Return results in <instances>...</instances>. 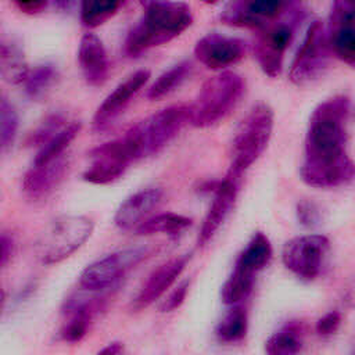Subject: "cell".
<instances>
[{
	"label": "cell",
	"mask_w": 355,
	"mask_h": 355,
	"mask_svg": "<svg viewBox=\"0 0 355 355\" xmlns=\"http://www.w3.org/2000/svg\"><path fill=\"white\" fill-rule=\"evenodd\" d=\"M351 100L337 94L319 103L312 111L304 143L300 175L316 189H333L354 179V162L348 154Z\"/></svg>",
	"instance_id": "1"
},
{
	"label": "cell",
	"mask_w": 355,
	"mask_h": 355,
	"mask_svg": "<svg viewBox=\"0 0 355 355\" xmlns=\"http://www.w3.org/2000/svg\"><path fill=\"white\" fill-rule=\"evenodd\" d=\"M143 6V17L125 40V53L129 57L171 42L193 22L190 7L182 1H146Z\"/></svg>",
	"instance_id": "2"
},
{
	"label": "cell",
	"mask_w": 355,
	"mask_h": 355,
	"mask_svg": "<svg viewBox=\"0 0 355 355\" xmlns=\"http://www.w3.org/2000/svg\"><path fill=\"white\" fill-rule=\"evenodd\" d=\"M245 90L241 75L223 71L208 78L193 104H190V123L194 128H209L223 121L239 105Z\"/></svg>",
	"instance_id": "3"
},
{
	"label": "cell",
	"mask_w": 355,
	"mask_h": 355,
	"mask_svg": "<svg viewBox=\"0 0 355 355\" xmlns=\"http://www.w3.org/2000/svg\"><path fill=\"white\" fill-rule=\"evenodd\" d=\"M273 123L275 114L268 104L259 103L248 111L234 130L227 175L243 178L244 172L266 150L272 137Z\"/></svg>",
	"instance_id": "4"
},
{
	"label": "cell",
	"mask_w": 355,
	"mask_h": 355,
	"mask_svg": "<svg viewBox=\"0 0 355 355\" xmlns=\"http://www.w3.org/2000/svg\"><path fill=\"white\" fill-rule=\"evenodd\" d=\"M191 108L178 104L162 108L132 126L125 135L132 141L137 159L157 154L190 123Z\"/></svg>",
	"instance_id": "5"
},
{
	"label": "cell",
	"mask_w": 355,
	"mask_h": 355,
	"mask_svg": "<svg viewBox=\"0 0 355 355\" xmlns=\"http://www.w3.org/2000/svg\"><path fill=\"white\" fill-rule=\"evenodd\" d=\"M93 220L85 215H61L53 219L36 241V255L54 265L78 251L93 233Z\"/></svg>",
	"instance_id": "6"
},
{
	"label": "cell",
	"mask_w": 355,
	"mask_h": 355,
	"mask_svg": "<svg viewBox=\"0 0 355 355\" xmlns=\"http://www.w3.org/2000/svg\"><path fill=\"white\" fill-rule=\"evenodd\" d=\"M330 47L326 28L322 21H313L306 29L305 37L294 55L288 78L297 86H304L318 79L329 64Z\"/></svg>",
	"instance_id": "7"
},
{
	"label": "cell",
	"mask_w": 355,
	"mask_h": 355,
	"mask_svg": "<svg viewBox=\"0 0 355 355\" xmlns=\"http://www.w3.org/2000/svg\"><path fill=\"white\" fill-rule=\"evenodd\" d=\"M151 254L148 247H135L108 254L87 265L80 276L79 286L87 291H104L115 286L125 273Z\"/></svg>",
	"instance_id": "8"
},
{
	"label": "cell",
	"mask_w": 355,
	"mask_h": 355,
	"mask_svg": "<svg viewBox=\"0 0 355 355\" xmlns=\"http://www.w3.org/2000/svg\"><path fill=\"white\" fill-rule=\"evenodd\" d=\"M90 166L83 172V180L93 184H108L123 176L129 165L136 161L132 141L123 135L90 150Z\"/></svg>",
	"instance_id": "9"
},
{
	"label": "cell",
	"mask_w": 355,
	"mask_h": 355,
	"mask_svg": "<svg viewBox=\"0 0 355 355\" xmlns=\"http://www.w3.org/2000/svg\"><path fill=\"white\" fill-rule=\"evenodd\" d=\"M298 18H302V11L290 21L270 22L259 29L254 43V57L265 75L277 78L282 73L284 53L294 37Z\"/></svg>",
	"instance_id": "10"
},
{
	"label": "cell",
	"mask_w": 355,
	"mask_h": 355,
	"mask_svg": "<svg viewBox=\"0 0 355 355\" xmlns=\"http://www.w3.org/2000/svg\"><path fill=\"white\" fill-rule=\"evenodd\" d=\"M330 241L323 234H304L288 240L282 250L283 265L304 280L315 279L323 266Z\"/></svg>",
	"instance_id": "11"
},
{
	"label": "cell",
	"mask_w": 355,
	"mask_h": 355,
	"mask_svg": "<svg viewBox=\"0 0 355 355\" xmlns=\"http://www.w3.org/2000/svg\"><path fill=\"white\" fill-rule=\"evenodd\" d=\"M291 3L280 0H237L225 6L220 12L222 22L251 29H262L282 18Z\"/></svg>",
	"instance_id": "12"
},
{
	"label": "cell",
	"mask_w": 355,
	"mask_h": 355,
	"mask_svg": "<svg viewBox=\"0 0 355 355\" xmlns=\"http://www.w3.org/2000/svg\"><path fill=\"white\" fill-rule=\"evenodd\" d=\"M326 28L330 51L349 67L355 65V12L354 4L347 0L331 4Z\"/></svg>",
	"instance_id": "13"
},
{
	"label": "cell",
	"mask_w": 355,
	"mask_h": 355,
	"mask_svg": "<svg viewBox=\"0 0 355 355\" xmlns=\"http://www.w3.org/2000/svg\"><path fill=\"white\" fill-rule=\"evenodd\" d=\"M85 291L71 295L62 306L64 322L60 337L65 343L80 341L86 336L93 318L103 309L104 298L97 295L96 291Z\"/></svg>",
	"instance_id": "14"
},
{
	"label": "cell",
	"mask_w": 355,
	"mask_h": 355,
	"mask_svg": "<svg viewBox=\"0 0 355 355\" xmlns=\"http://www.w3.org/2000/svg\"><path fill=\"white\" fill-rule=\"evenodd\" d=\"M247 50V43L234 36L208 33L194 46L196 58L209 69H222L239 62Z\"/></svg>",
	"instance_id": "15"
},
{
	"label": "cell",
	"mask_w": 355,
	"mask_h": 355,
	"mask_svg": "<svg viewBox=\"0 0 355 355\" xmlns=\"http://www.w3.org/2000/svg\"><path fill=\"white\" fill-rule=\"evenodd\" d=\"M151 73L148 69H139L116 85L96 110L93 116V129L96 132L107 129L123 112L137 92L148 82Z\"/></svg>",
	"instance_id": "16"
},
{
	"label": "cell",
	"mask_w": 355,
	"mask_h": 355,
	"mask_svg": "<svg viewBox=\"0 0 355 355\" xmlns=\"http://www.w3.org/2000/svg\"><path fill=\"white\" fill-rule=\"evenodd\" d=\"M240 180L241 179L230 176L227 173L223 179L218 180L216 187L212 193V201L209 204V208L200 229L197 240L200 247L208 244V241L215 236V233L219 230V227L223 225V222L232 212L239 196Z\"/></svg>",
	"instance_id": "17"
},
{
	"label": "cell",
	"mask_w": 355,
	"mask_h": 355,
	"mask_svg": "<svg viewBox=\"0 0 355 355\" xmlns=\"http://www.w3.org/2000/svg\"><path fill=\"white\" fill-rule=\"evenodd\" d=\"M69 161L61 155L47 164L32 165L22 179V189L28 198L37 201L49 197L67 175Z\"/></svg>",
	"instance_id": "18"
},
{
	"label": "cell",
	"mask_w": 355,
	"mask_h": 355,
	"mask_svg": "<svg viewBox=\"0 0 355 355\" xmlns=\"http://www.w3.org/2000/svg\"><path fill=\"white\" fill-rule=\"evenodd\" d=\"M189 259L190 255L184 254L172 258L159 265L157 269H154L146 280V283L143 284V287L140 288L137 297L135 298L133 306L136 309H143L155 302L159 297H162L165 291L176 282L180 273L184 270Z\"/></svg>",
	"instance_id": "19"
},
{
	"label": "cell",
	"mask_w": 355,
	"mask_h": 355,
	"mask_svg": "<svg viewBox=\"0 0 355 355\" xmlns=\"http://www.w3.org/2000/svg\"><path fill=\"white\" fill-rule=\"evenodd\" d=\"M78 62L87 85L98 87L108 78V58L101 39L94 33H85L78 49Z\"/></svg>",
	"instance_id": "20"
},
{
	"label": "cell",
	"mask_w": 355,
	"mask_h": 355,
	"mask_svg": "<svg viewBox=\"0 0 355 355\" xmlns=\"http://www.w3.org/2000/svg\"><path fill=\"white\" fill-rule=\"evenodd\" d=\"M162 190L158 187L143 189L129 196L116 209L114 222L121 230H133L141 225L159 205Z\"/></svg>",
	"instance_id": "21"
},
{
	"label": "cell",
	"mask_w": 355,
	"mask_h": 355,
	"mask_svg": "<svg viewBox=\"0 0 355 355\" xmlns=\"http://www.w3.org/2000/svg\"><path fill=\"white\" fill-rule=\"evenodd\" d=\"M272 254L273 250L269 239L262 232H257L239 254L234 269L255 277V275L269 263Z\"/></svg>",
	"instance_id": "22"
},
{
	"label": "cell",
	"mask_w": 355,
	"mask_h": 355,
	"mask_svg": "<svg viewBox=\"0 0 355 355\" xmlns=\"http://www.w3.org/2000/svg\"><path fill=\"white\" fill-rule=\"evenodd\" d=\"M29 71L24 50L11 39H0V78L10 85L24 83Z\"/></svg>",
	"instance_id": "23"
},
{
	"label": "cell",
	"mask_w": 355,
	"mask_h": 355,
	"mask_svg": "<svg viewBox=\"0 0 355 355\" xmlns=\"http://www.w3.org/2000/svg\"><path fill=\"white\" fill-rule=\"evenodd\" d=\"M191 62L190 61H180L175 65H172L169 69L164 71L154 83L147 89V98L148 100H159L172 92H175L178 87L183 85V82L190 76L191 73Z\"/></svg>",
	"instance_id": "24"
},
{
	"label": "cell",
	"mask_w": 355,
	"mask_h": 355,
	"mask_svg": "<svg viewBox=\"0 0 355 355\" xmlns=\"http://www.w3.org/2000/svg\"><path fill=\"white\" fill-rule=\"evenodd\" d=\"M79 130H80L79 122L73 121V122L67 123L57 135H54L47 143H44L39 148V151L36 153V155L33 158V165L47 164V162L64 155V151L78 136Z\"/></svg>",
	"instance_id": "25"
},
{
	"label": "cell",
	"mask_w": 355,
	"mask_h": 355,
	"mask_svg": "<svg viewBox=\"0 0 355 355\" xmlns=\"http://www.w3.org/2000/svg\"><path fill=\"white\" fill-rule=\"evenodd\" d=\"M248 330V316L243 306L233 305L223 315L216 326V337L222 343H237L243 340Z\"/></svg>",
	"instance_id": "26"
},
{
	"label": "cell",
	"mask_w": 355,
	"mask_h": 355,
	"mask_svg": "<svg viewBox=\"0 0 355 355\" xmlns=\"http://www.w3.org/2000/svg\"><path fill=\"white\" fill-rule=\"evenodd\" d=\"M57 79L58 69L55 65L51 62H42L29 68L22 85L31 98H40L54 86Z\"/></svg>",
	"instance_id": "27"
},
{
	"label": "cell",
	"mask_w": 355,
	"mask_h": 355,
	"mask_svg": "<svg viewBox=\"0 0 355 355\" xmlns=\"http://www.w3.org/2000/svg\"><path fill=\"white\" fill-rule=\"evenodd\" d=\"M190 225H191L190 218L175 214V212H165V214H158L155 216L146 219L135 230L139 236H148L155 233L178 234L179 232L187 229Z\"/></svg>",
	"instance_id": "28"
},
{
	"label": "cell",
	"mask_w": 355,
	"mask_h": 355,
	"mask_svg": "<svg viewBox=\"0 0 355 355\" xmlns=\"http://www.w3.org/2000/svg\"><path fill=\"white\" fill-rule=\"evenodd\" d=\"M122 1L85 0L80 3V21L86 28H97L116 14Z\"/></svg>",
	"instance_id": "29"
},
{
	"label": "cell",
	"mask_w": 355,
	"mask_h": 355,
	"mask_svg": "<svg viewBox=\"0 0 355 355\" xmlns=\"http://www.w3.org/2000/svg\"><path fill=\"white\" fill-rule=\"evenodd\" d=\"M255 277L233 269L230 276L225 280L220 288V300L225 305H239L252 291Z\"/></svg>",
	"instance_id": "30"
},
{
	"label": "cell",
	"mask_w": 355,
	"mask_h": 355,
	"mask_svg": "<svg viewBox=\"0 0 355 355\" xmlns=\"http://www.w3.org/2000/svg\"><path fill=\"white\" fill-rule=\"evenodd\" d=\"M302 347L298 330L286 326L273 333L265 343L266 355H297Z\"/></svg>",
	"instance_id": "31"
},
{
	"label": "cell",
	"mask_w": 355,
	"mask_h": 355,
	"mask_svg": "<svg viewBox=\"0 0 355 355\" xmlns=\"http://www.w3.org/2000/svg\"><path fill=\"white\" fill-rule=\"evenodd\" d=\"M18 112L7 97L0 96V153L7 150L17 136Z\"/></svg>",
	"instance_id": "32"
},
{
	"label": "cell",
	"mask_w": 355,
	"mask_h": 355,
	"mask_svg": "<svg viewBox=\"0 0 355 355\" xmlns=\"http://www.w3.org/2000/svg\"><path fill=\"white\" fill-rule=\"evenodd\" d=\"M67 125V118L61 112L50 114L44 118V121L31 133L28 144L35 147H42L47 143L54 135H57Z\"/></svg>",
	"instance_id": "33"
},
{
	"label": "cell",
	"mask_w": 355,
	"mask_h": 355,
	"mask_svg": "<svg viewBox=\"0 0 355 355\" xmlns=\"http://www.w3.org/2000/svg\"><path fill=\"white\" fill-rule=\"evenodd\" d=\"M189 286H190V282L189 280H184L182 282L164 301L162 304L159 305V311L161 312H172L175 309H178L186 300V295H187V291H189Z\"/></svg>",
	"instance_id": "34"
},
{
	"label": "cell",
	"mask_w": 355,
	"mask_h": 355,
	"mask_svg": "<svg viewBox=\"0 0 355 355\" xmlns=\"http://www.w3.org/2000/svg\"><path fill=\"white\" fill-rule=\"evenodd\" d=\"M340 324H341V315L337 311H330L318 319L315 329L319 336L329 337L338 330Z\"/></svg>",
	"instance_id": "35"
},
{
	"label": "cell",
	"mask_w": 355,
	"mask_h": 355,
	"mask_svg": "<svg viewBox=\"0 0 355 355\" xmlns=\"http://www.w3.org/2000/svg\"><path fill=\"white\" fill-rule=\"evenodd\" d=\"M297 218L301 225L306 227H313L320 220V212L315 204L309 201H300L297 204Z\"/></svg>",
	"instance_id": "36"
},
{
	"label": "cell",
	"mask_w": 355,
	"mask_h": 355,
	"mask_svg": "<svg viewBox=\"0 0 355 355\" xmlns=\"http://www.w3.org/2000/svg\"><path fill=\"white\" fill-rule=\"evenodd\" d=\"M49 1L44 0H29V1H17L15 6L26 12V14H39L42 11H44L49 7Z\"/></svg>",
	"instance_id": "37"
},
{
	"label": "cell",
	"mask_w": 355,
	"mask_h": 355,
	"mask_svg": "<svg viewBox=\"0 0 355 355\" xmlns=\"http://www.w3.org/2000/svg\"><path fill=\"white\" fill-rule=\"evenodd\" d=\"M14 251V241L11 237L0 236V268H3L11 258Z\"/></svg>",
	"instance_id": "38"
},
{
	"label": "cell",
	"mask_w": 355,
	"mask_h": 355,
	"mask_svg": "<svg viewBox=\"0 0 355 355\" xmlns=\"http://www.w3.org/2000/svg\"><path fill=\"white\" fill-rule=\"evenodd\" d=\"M122 352V344L121 343H111L107 347H104L100 352L96 355H121Z\"/></svg>",
	"instance_id": "39"
},
{
	"label": "cell",
	"mask_w": 355,
	"mask_h": 355,
	"mask_svg": "<svg viewBox=\"0 0 355 355\" xmlns=\"http://www.w3.org/2000/svg\"><path fill=\"white\" fill-rule=\"evenodd\" d=\"M4 302H6V294H4V291L0 288V312H1L3 306H4Z\"/></svg>",
	"instance_id": "40"
}]
</instances>
